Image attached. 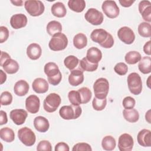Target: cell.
<instances>
[{
    "label": "cell",
    "mask_w": 151,
    "mask_h": 151,
    "mask_svg": "<svg viewBox=\"0 0 151 151\" xmlns=\"http://www.w3.org/2000/svg\"><path fill=\"white\" fill-rule=\"evenodd\" d=\"M90 38L91 40L104 48H111L114 43V40L113 36L102 28L94 29L91 34Z\"/></svg>",
    "instance_id": "6da1fadb"
},
{
    "label": "cell",
    "mask_w": 151,
    "mask_h": 151,
    "mask_svg": "<svg viewBox=\"0 0 151 151\" xmlns=\"http://www.w3.org/2000/svg\"><path fill=\"white\" fill-rule=\"evenodd\" d=\"M45 74L47 76L48 81L52 86L58 85L61 81L62 75L58 66L53 62H49L45 64L44 68Z\"/></svg>",
    "instance_id": "7a4b0ae2"
},
{
    "label": "cell",
    "mask_w": 151,
    "mask_h": 151,
    "mask_svg": "<svg viewBox=\"0 0 151 151\" xmlns=\"http://www.w3.org/2000/svg\"><path fill=\"white\" fill-rule=\"evenodd\" d=\"M67 36L61 32H58L52 36L48 43L50 49L54 51H58L64 50L68 45Z\"/></svg>",
    "instance_id": "3957f363"
},
{
    "label": "cell",
    "mask_w": 151,
    "mask_h": 151,
    "mask_svg": "<svg viewBox=\"0 0 151 151\" xmlns=\"http://www.w3.org/2000/svg\"><path fill=\"white\" fill-rule=\"evenodd\" d=\"M82 113L81 107L80 106L68 105L63 106L59 110L60 117L64 120H73L78 118Z\"/></svg>",
    "instance_id": "277c9868"
},
{
    "label": "cell",
    "mask_w": 151,
    "mask_h": 151,
    "mask_svg": "<svg viewBox=\"0 0 151 151\" xmlns=\"http://www.w3.org/2000/svg\"><path fill=\"white\" fill-rule=\"evenodd\" d=\"M127 86L130 92L134 95H139L142 91V81L140 75L137 73H132L127 78Z\"/></svg>",
    "instance_id": "5b68a950"
},
{
    "label": "cell",
    "mask_w": 151,
    "mask_h": 151,
    "mask_svg": "<svg viewBox=\"0 0 151 151\" xmlns=\"http://www.w3.org/2000/svg\"><path fill=\"white\" fill-rule=\"evenodd\" d=\"M93 90L95 97L97 99L106 98L109 90V83L105 78H99L93 84Z\"/></svg>",
    "instance_id": "8992f818"
},
{
    "label": "cell",
    "mask_w": 151,
    "mask_h": 151,
    "mask_svg": "<svg viewBox=\"0 0 151 151\" xmlns=\"http://www.w3.org/2000/svg\"><path fill=\"white\" fill-rule=\"evenodd\" d=\"M24 7L28 14L32 17H38L42 15L45 10L44 4L39 0L25 1Z\"/></svg>",
    "instance_id": "52a82bcc"
},
{
    "label": "cell",
    "mask_w": 151,
    "mask_h": 151,
    "mask_svg": "<svg viewBox=\"0 0 151 151\" xmlns=\"http://www.w3.org/2000/svg\"><path fill=\"white\" fill-rule=\"evenodd\" d=\"M61 102L60 96L55 93L49 94L44 99L43 107L44 110L48 113H52L57 110Z\"/></svg>",
    "instance_id": "ba28073f"
},
{
    "label": "cell",
    "mask_w": 151,
    "mask_h": 151,
    "mask_svg": "<svg viewBox=\"0 0 151 151\" xmlns=\"http://www.w3.org/2000/svg\"><path fill=\"white\" fill-rule=\"evenodd\" d=\"M18 137L26 146H32L35 144L36 140L34 132L27 127H24L18 130Z\"/></svg>",
    "instance_id": "9c48e42d"
},
{
    "label": "cell",
    "mask_w": 151,
    "mask_h": 151,
    "mask_svg": "<svg viewBox=\"0 0 151 151\" xmlns=\"http://www.w3.org/2000/svg\"><path fill=\"white\" fill-rule=\"evenodd\" d=\"M101 8L104 14L109 18H115L119 15L120 9L114 1H104Z\"/></svg>",
    "instance_id": "30bf717a"
},
{
    "label": "cell",
    "mask_w": 151,
    "mask_h": 151,
    "mask_svg": "<svg viewBox=\"0 0 151 151\" xmlns=\"http://www.w3.org/2000/svg\"><path fill=\"white\" fill-rule=\"evenodd\" d=\"M86 20L93 25H99L103 22V14L96 8H89L84 15Z\"/></svg>",
    "instance_id": "8fae6325"
},
{
    "label": "cell",
    "mask_w": 151,
    "mask_h": 151,
    "mask_svg": "<svg viewBox=\"0 0 151 151\" xmlns=\"http://www.w3.org/2000/svg\"><path fill=\"white\" fill-rule=\"evenodd\" d=\"M118 38L126 44H132L135 40V34L129 27L124 26L121 27L117 31Z\"/></svg>",
    "instance_id": "7c38bea8"
},
{
    "label": "cell",
    "mask_w": 151,
    "mask_h": 151,
    "mask_svg": "<svg viewBox=\"0 0 151 151\" xmlns=\"http://www.w3.org/2000/svg\"><path fill=\"white\" fill-rule=\"evenodd\" d=\"M134 145L132 136L127 133H123L119 137L118 148L120 151H130Z\"/></svg>",
    "instance_id": "4fadbf2b"
},
{
    "label": "cell",
    "mask_w": 151,
    "mask_h": 151,
    "mask_svg": "<svg viewBox=\"0 0 151 151\" xmlns=\"http://www.w3.org/2000/svg\"><path fill=\"white\" fill-rule=\"evenodd\" d=\"M40 107V99L36 95L29 96L25 100V108L27 110L32 114L38 112Z\"/></svg>",
    "instance_id": "5bb4252c"
},
{
    "label": "cell",
    "mask_w": 151,
    "mask_h": 151,
    "mask_svg": "<svg viewBox=\"0 0 151 151\" xmlns=\"http://www.w3.org/2000/svg\"><path fill=\"white\" fill-rule=\"evenodd\" d=\"M28 116L27 112L21 109H14L11 111L9 117L13 122L17 125H21L24 124Z\"/></svg>",
    "instance_id": "9a60e30c"
},
{
    "label": "cell",
    "mask_w": 151,
    "mask_h": 151,
    "mask_svg": "<svg viewBox=\"0 0 151 151\" xmlns=\"http://www.w3.org/2000/svg\"><path fill=\"white\" fill-rule=\"evenodd\" d=\"M27 17L23 14H14L10 19L11 26L15 29L25 27L27 24Z\"/></svg>",
    "instance_id": "2e32d148"
},
{
    "label": "cell",
    "mask_w": 151,
    "mask_h": 151,
    "mask_svg": "<svg viewBox=\"0 0 151 151\" xmlns=\"http://www.w3.org/2000/svg\"><path fill=\"white\" fill-rule=\"evenodd\" d=\"M83 70L80 67L71 71L68 76V82L72 86H77L84 81Z\"/></svg>",
    "instance_id": "e0dca14e"
},
{
    "label": "cell",
    "mask_w": 151,
    "mask_h": 151,
    "mask_svg": "<svg viewBox=\"0 0 151 151\" xmlns=\"http://www.w3.org/2000/svg\"><path fill=\"white\" fill-rule=\"evenodd\" d=\"M138 8L143 19L150 23L151 21V2L147 0L141 1Z\"/></svg>",
    "instance_id": "ac0fdd59"
},
{
    "label": "cell",
    "mask_w": 151,
    "mask_h": 151,
    "mask_svg": "<svg viewBox=\"0 0 151 151\" xmlns=\"http://www.w3.org/2000/svg\"><path fill=\"white\" fill-rule=\"evenodd\" d=\"M137 140L138 143L143 147H150L151 132L148 129H142L137 134Z\"/></svg>",
    "instance_id": "d6986e66"
},
{
    "label": "cell",
    "mask_w": 151,
    "mask_h": 151,
    "mask_svg": "<svg viewBox=\"0 0 151 151\" xmlns=\"http://www.w3.org/2000/svg\"><path fill=\"white\" fill-rule=\"evenodd\" d=\"M32 87L35 93L38 94H42L48 91L49 85L45 79L39 77L35 78L33 81L32 83Z\"/></svg>",
    "instance_id": "ffe728a7"
},
{
    "label": "cell",
    "mask_w": 151,
    "mask_h": 151,
    "mask_svg": "<svg viewBox=\"0 0 151 151\" xmlns=\"http://www.w3.org/2000/svg\"><path fill=\"white\" fill-rule=\"evenodd\" d=\"M86 58L93 64H98L102 58V52L98 48L92 47L88 49Z\"/></svg>",
    "instance_id": "44dd1931"
},
{
    "label": "cell",
    "mask_w": 151,
    "mask_h": 151,
    "mask_svg": "<svg viewBox=\"0 0 151 151\" xmlns=\"http://www.w3.org/2000/svg\"><path fill=\"white\" fill-rule=\"evenodd\" d=\"M34 126L38 132L45 133L49 129L50 123L47 119L39 116L34 119Z\"/></svg>",
    "instance_id": "7402d4cb"
},
{
    "label": "cell",
    "mask_w": 151,
    "mask_h": 151,
    "mask_svg": "<svg viewBox=\"0 0 151 151\" xmlns=\"http://www.w3.org/2000/svg\"><path fill=\"white\" fill-rule=\"evenodd\" d=\"M42 54L41 46L37 43L30 44L27 48V55L28 58L32 60L38 59Z\"/></svg>",
    "instance_id": "603a6c76"
},
{
    "label": "cell",
    "mask_w": 151,
    "mask_h": 151,
    "mask_svg": "<svg viewBox=\"0 0 151 151\" xmlns=\"http://www.w3.org/2000/svg\"><path fill=\"white\" fill-rule=\"evenodd\" d=\"M29 84L24 80H20L17 81L14 87V93L18 96H24L29 91Z\"/></svg>",
    "instance_id": "cb8c5ba5"
},
{
    "label": "cell",
    "mask_w": 151,
    "mask_h": 151,
    "mask_svg": "<svg viewBox=\"0 0 151 151\" xmlns=\"http://www.w3.org/2000/svg\"><path fill=\"white\" fill-rule=\"evenodd\" d=\"M5 72L8 74H15L19 70V64L15 60L9 58L6 60L2 65V66Z\"/></svg>",
    "instance_id": "d4e9b609"
},
{
    "label": "cell",
    "mask_w": 151,
    "mask_h": 151,
    "mask_svg": "<svg viewBox=\"0 0 151 151\" xmlns=\"http://www.w3.org/2000/svg\"><path fill=\"white\" fill-rule=\"evenodd\" d=\"M52 14L58 18H63L67 14V9L64 4L60 2L54 4L51 8Z\"/></svg>",
    "instance_id": "484cf974"
},
{
    "label": "cell",
    "mask_w": 151,
    "mask_h": 151,
    "mask_svg": "<svg viewBox=\"0 0 151 151\" xmlns=\"http://www.w3.org/2000/svg\"><path fill=\"white\" fill-rule=\"evenodd\" d=\"M138 68L139 71L144 74H149L151 72V58L150 57H143L139 61Z\"/></svg>",
    "instance_id": "4316f807"
},
{
    "label": "cell",
    "mask_w": 151,
    "mask_h": 151,
    "mask_svg": "<svg viewBox=\"0 0 151 151\" xmlns=\"http://www.w3.org/2000/svg\"><path fill=\"white\" fill-rule=\"evenodd\" d=\"M123 115L126 120L130 123L137 122L139 119V114L137 110L134 109H124Z\"/></svg>",
    "instance_id": "83f0119b"
},
{
    "label": "cell",
    "mask_w": 151,
    "mask_h": 151,
    "mask_svg": "<svg viewBox=\"0 0 151 151\" xmlns=\"http://www.w3.org/2000/svg\"><path fill=\"white\" fill-rule=\"evenodd\" d=\"M73 45L77 49H83L87 45V38L83 33H78L73 38Z\"/></svg>",
    "instance_id": "f1b7e54d"
},
{
    "label": "cell",
    "mask_w": 151,
    "mask_h": 151,
    "mask_svg": "<svg viewBox=\"0 0 151 151\" xmlns=\"http://www.w3.org/2000/svg\"><path fill=\"white\" fill-rule=\"evenodd\" d=\"M0 137L4 141L11 143L15 139L14 132L12 129L8 127L1 128L0 129Z\"/></svg>",
    "instance_id": "f546056e"
},
{
    "label": "cell",
    "mask_w": 151,
    "mask_h": 151,
    "mask_svg": "<svg viewBox=\"0 0 151 151\" xmlns=\"http://www.w3.org/2000/svg\"><path fill=\"white\" fill-rule=\"evenodd\" d=\"M68 6L74 12H81L86 8V2L84 0H70Z\"/></svg>",
    "instance_id": "4dcf8cb0"
},
{
    "label": "cell",
    "mask_w": 151,
    "mask_h": 151,
    "mask_svg": "<svg viewBox=\"0 0 151 151\" xmlns=\"http://www.w3.org/2000/svg\"><path fill=\"white\" fill-rule=\"evenodd\" d=\"M46 30L50 35L52 36L54 34L62 31L61 24L57 21H51L47 24Z\"/></svg>",
    "instance_id": "1f68e13d"
},
{
    "label": "cell",
    "mask_w": 151,
    "mask_h": 151,
    "mask_svg": "<svg viewBox=\"0 0 151 151\" xmlns=\"http://www.w3.org/2000/svg\"><path fill=\"white\" fill-rule=\"evenodd\" d=\"M116 145L115 139L110 135L104 136L101 141L102 148L107 151H111L115 149Z\"/></svg>",
    "instance_id": "d6a6232c"
},
{
    "label": "cell",
    "mask_w": 151,
    "mask_h": 151,
    "mask_svg": "<svg viewBox=\"0 0 151 151\" xmlns=\"http://www.w3.org/2000/svg\"><path fill=\"white\" fill-rule=\"evenodd\" d=\"M142 58L141 54L136 51H130L126 53L124 57L125 61L129 64H135Z\"/></svg>",
    "instance_id": "836d02e7"
},
{
    "label": "cell",
    "mask_w": 151,
    "mask_h": 151,
    "mask_svg": "<svg viewBox=\"0 0 151 151\" xmlns=\"http://www.w3.org/2000/svg\"><path fill=\"white\" fill-rule=\"evenodd\" d=\"M139 34L145 38H149L151 36V25L150 24L146 22H141L138 26Z\"/></svg>",
    "instance_id": "e575fe53"
},
{
    "label": "cell",
    "mask_w": 151,
    "mask_h": 151,
    "mask_svg": "<svg viewBox=\"0 0 151 151\" xmlns=\"http://www.w3.org/2000/svg\"><path fill=\"white\" fill-rule=\"evenodd\" d=\"M80 63V60L74 55H68L66 57L64 60V64L66 68L69 70L72 71L74 70Z\"/></svg>",
    "instance_id": "d590c367"
},
{
    "label": "cell",
    "mask_w": 151,
    "mask_h": 151,
    "mask_svg": "<svg viewBox=\"0 0 151 151\" xmlns=\"http://www.w3.org/2000/svg\"><path fill=\"white\" fill-rule=\"evenodd\" d=\"M80 68L86 71L93 72L96 71L98 68V64H93L89 62L86 57L83 58L80 61Z\"/></svg>",
    "instance_id": "8d00e7d4"
},
{
    "label": "cell",
    "mask_w": 151,
    "mask_h": 151,
    "mask_svg": "<svg viewBox=\"0 0 151 151\" xmlns=\"http://www.w3.org/2000/svg\"><path fill=\"white\" fill-rule=\"evenodd\" d=\"M80 94L81 104H86L88 103L92 97V93L91 90L86 87H83L78 90Z\"/></svg>",
    "instance_id": "74e56055"
},
{
    "label": "cell",
    "mask_w": 151,
    "mask_h": 151,
    "mask_svg": "<svg viewBox=\"0 0 151 151\" xmlns=\"http://www.w3.org/2000/svg\"><path fill=\"white\" fill-rule=\"evenodd\" d=\"M68 98L72 105L79 106L81 104V99L80 94L78 91L71 90L68 92Z\"/></svg>",
    "instance_id": "f35d334b"
},
{
    "label": "cell",
    "mask_w": 151,
    "mask_h": 151,
    "mask_svg": "<svg viewBox=\"0 0 151 151\" xmlns=\"http://www.w3.org/2000/svg\"><path fill=\"white\" fill-rule=\"evenodd\" d=\"M107 104V99L106 98L100 99H97L96 97H94L92 101V106L95 110L101 111L106 107Z\"/></svg>",
    "instance_id": "ab89813d"
},
{
    "label": "cell",
    "mask_w": 151,
    "mask_h": 151,
    "mask_svg": "<svg viewBox=\"0 0 151 151\" xmlns=\"http://www.w3.org/2000/svg\"><path fill=\"white\" fill-rule=\"evenodd\" d=\"M0 100L1 106H8L12 101V96L10 92L5 91L1 93Z\"/></svg>",
    "instance_id": "60d3db41"
},
{
    "label": "cell",
    "mask_w": 151,
    "mask_h": 151,
    "mask_svg": "<svg viewBox=\"0 0 151 151\" xmlns=\"http://www.w3.org/2000/svg\"><path fill=\"white\" fill-rule=\"evenodd\" d=\"M114 71L120 76H124L128 71V67L124 63H118L114 67Z\"/></svg>",
    "instance_id": "b9f144b4"
},
{
    "label": "cell",
    "mask_w": 151,
    "mask_h": 151,
    "mask_svg": "<svg viewBox=\"0 0 151 151\" xmlns=\"http://www.w3.org/2000/svg\"><path fill=\"white\" fill-rule=\"evenodd\" d=\"M136 104V101L134 98L130 96L124 97L122 101L123 106L125 109H131L134 108Z\"/></svg>",
    "instance_id": "7bdbcfd3"
},
{
    "label": "cell",
    "mask_w": 151,
    "mask_h": 151,
    "mask_svg": "<svg viewBox=\"0 0 151 151\" xmlns=\"http://www.w3.org/2000/svg\"><path fill=\"white\" fill-rule=\"evenodd\" d=\"M72 150L73 151H91L92 148L89 144L87 143L81 142V143H78L76 144L73 146Z\"/></svg>",
    "instance_id": "ee69618b"
},
{
    "label": "cell",
    "mask_w": 151,
    "mask_h": 151,
    "mask_svg": "<svg viewBox=\"0 0 151 151\" xmlns=\"http://www.w3.org/2000/svg\"><path fill=\"white\" fill-rule=\"evenodd\" d=\"M37 150L38 151H51L52 150V146L50 143V142L48 140H43L40 141L37 146Z\"/></svg>",
    "instance_id": "f6af8a7d"
},
{
    "label": "cell",
    "mask_w": 151,
    "mask_h": 151,
    "mask_svg": "<svg viewBox=\"0 0 151 151\" xmlns=\"http://www.w3.org/2000/svg\"><path fill=\"white\" fill-rule=\"evenodd\" d=\"M9 37V31L5 26L0 27V42L3 43L6 41Z\"/></svg>",
    "instance_id": "bcb514c9"
},
{
    "label": "cell",
    "mask_w": 151,
    "mask_h": 151,
    "mask_svg": "<svg viewBox=\"0 0 151 151\" xmlns=\"http://www.w3.org/2000/svg\"><path fill=\"white\" fill-rule=\"evenodd\" d=\"M55 151H69L70 147L65 142H59L55 146Z\"/></svg>",
    "instance_id": "7dc6e473"
},
{
    "label": "cell",
    "mask_w": 151,
    "mask_h": 151,
    "mask_svg": "<svg viewBox=\"0 0 151 151\" xmlns=\"http://www.w3.org/2000/svg\"><path fill=\"white\" fill-rule=\"evenodd\" d=\"M8 122L6 113L3 110L0 111V125H3Z\"/></svg>",
    "instance_id": "c3c4849f"
},
{
    "label": "cell",
    "mask_w": 151,
    "mask_h": 151,
    "mask_svg": "<svg viewBox=\"0 0 151 151\" xmlns=\"http://www.w3.org/2000/svg\"><path fill=\"white\" fill-rule=\"evenodd\" d=\"M11 58V56L6 52L1 51V59H0V65L2 66L3 63L8 59Z\"/></svg>",
    "instance_id": "681fc988"
},
{
    "label": "cell",
    "mask_w": 151,
    "mask_h": 151,
    "mask_svg": "<svg viewBox=\"0 0 151 151\" xmlns=\"http://www.w3.org/2000/svg\"><path fill=\"white\" fill-rule=\"evenodd\" d=\"M120 5L125 8L130 7L134 2V1L132 0H119V1Z\"/></svg>",
    "instance_id": "f907efd6"
},
{
    "label": "cell",
    "mask_w": 151,
    "mask_h": 151,
    "mask_svg": "<svg viewBox=\"0 0 151 151\" xmlns=\"http://www.w3.org/2000/svg\"><path fill=\"white\" fill-rule=\"evenodd\" d=\"M143 51L146 55H150L151 52H150V40L145 44L143 46Z\"/></svg>",
    "instance_id": "816d5d0a"
},
{
    "label": "cell",
    "mask_w": 151,
    "mask_h": 151,
    "mask_svg": "<svg viewBox=\"0 0 151 151\" xmlns=\"http://www.w3.org/2000/svg\"><path fill=\"white\" fill-rule=\"evenodd\" d=\"M0 73H1V84H2L5 82L6 80V75L3 71L2 70H0Z\"/></svg>",
    "instance_id": "f5cc1de1"
},
{
    "label": "cell",
    "mask_w": 151,
    "mask_h": 151,
    "mask_svg": "<svg viewBox=\"0 0 151 151\" xmlns=\"http://www.w3.org/2000/svg\"><path fill=\"white\" fill-rule=\"evenodd\" d=\"M11 2L15 6H21L23 5V1L19 0V1H11Z\"/></svg>",
    "instance_id": "db71d44e"
},
{
    "label": "cell",
    "mask_w": 151,
    "mask_h": 151,
    "mask_svg": "<svg viewBox=\"0 0 151 151\" xmlns=\"http://www.w3.org/2000/svg\"><path fill=\"white\" fill-rule=\"evenodd\" d=\"M150 110H149L145 114V119L149 123H150Z\"/></svg>",
    "instance_id": "11a10c76"
},
{
    "label": "cell",
    "mask_w": 151,
    "mask_h": 151,
    "mask_svg": "<svg viewBox=\"0 0 151 151\" xmlns=\"http://www.w3.org/2000/svg\"><path fill=\"white\" fill-rule=\"evenodd\" d=\"M150 78V77H148V78H147V86H148L149 88H150V83H149Z\"/></svg>",
    "instance_id": "9f6ffc18"
}]
</instances>
